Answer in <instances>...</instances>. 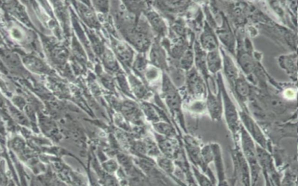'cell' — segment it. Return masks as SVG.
Listing matches in <instances>:
<instances>
[{"mask_svg":"<svg viewBox=\"0 0 298 186\" xmlns=\"http://www.w3.org/2000/svg\"><path fill=\"white\" fill-rule=\"evenodd\" d=\"M161 94L166 106L174 117L179 120L181 127L186 132L183 112V98L167 73L162 72Z\"/></svg>","mask_w":298,"mask_h":186,"instance_id":"1","label":"cell"},{"mask_svg":"<svg viewBox=\"0 0 298 186\" xmlns=\"http://www.w3.org/2000/svg\"><path fill=\"white\" fill-rule=\"evenodd\" d=\"M217 83L222 96L223 113L225 115L227 125L233 135L237 132L239 127L238 115L235 106L233 104L224 83L223 77L221 72L217 74Z\"/></svg>","mask_w":298,"mask_h":186,"instance_id":"2","label":"cell"},{"mask_svg":"<svg viewBox=\"0 0 298 186\" xmlns=\"http://www.w3.org/2000/svg\"><path fill=\"white\" fill-rule=\"evenodd\" d=\"M185 148L188 158L193 165L199 167L209 178L213 185H216L217 180L209 166L206 165L203 161L201 148L197 140L189 135L183 137Z\"/></svg>","mask_w":298,"mask_h":186,"instance_id":"3","label":"cell"},{"mask_svg":"<svg viewBox=\"0 0 298 186\" xmlns=\"http://www.w3.org/2000/svg\"><path fill=\"white\" fill-rule=\"evenodd\" d=\"M185 87L187 93L194 100L206 99L207 88L204 78L194 66L186 72Z\"/></svg>","mask_w":298,"mask_h":186,"instance_id":"4","label":"cell"},{"mask_svg":"<svg viewBox=\"0 0 298 186\" xmlns=\"http://www.w3.org/2000/svg\"><path fill=\"white\" fill-rule=\"evenodd\" d=\"M153 135L161 154L174 161L176 160L183 150L178 138L165 137L155 132H153Z\"/></svg>","mask_w":298,"mask_h":186,"instance_id":"5","label":"cell"},{"mask_svg":"<svg viewBox=\"0 0 298 186\" xmlns=\"http://www.w3.org/2000/svg\"><path fill=\"white\" fill-rule=\"evenodd\" d=\"M160 39V38L157 37L152 42L150 50L149 63L160 69L162 72H167L169 68V61L167 53Z\"/></svg>","mask_w":298,"mask_h":186,"instance_id":"6","label":"cell"},{"mask_svg":"<svg viewBox=\"0 0 298 186\" xmlns=\"http://www.w3.org/2000/svg\"><path fill=\"white\" fill-rule=\"evenodd\" d=\"M206 102L207 111L211 120L214 121H220L223 114V105L222 96L219 88L218 93H215L211 90H207Z\"/></svg>","mask_w":298,"mask_h":186,"instance_id":"7","label":"cell"},{"mask_svg":"<svg viewBox=\"0 0 298 186\" xmlns=\"http://www.w3.org/2000/svg\"><path fill=\"white\" fill-rule=\"evenodd\" d=\"M214 30L208 23L205 22L201 36H200L199 43L202 49L206 52H210L219 49L220 45L219 39Z\"/></svg>","mask_w":298,"mask_h":186,"instance_id":"8","label":"cell"},{"mask_svg":"<svg viewBox=\"0 0 298 186\" xmlns=\"http://www.w3.org/2000/svg\"><path fill=\"white\" fill-rule=\"evenodd\" d=\"M144 15L157 37L165 38L168 33V28L160 15L151 8H147L144 11Z\"/></svg>","mask_w":298,"mask_h":186,"instance_id":"9","label":"cell"},{"mask_svg":"<svg viewBox=\"0 0 298 186\" xmlns=\"http://www.w3.org/2000/svg\"><path fill=\"white\" fill-rule=\"evenodd\" d=\"M125 117L137 126H143L144 115L141 106L133 102H126L122 106Z\"/></svg>","mask_w":298,"mask_h":186,"instance_id":"10","label":"cell"},{"mask_svg":"<svg viewBox=\"0 0 298 186\" xmlns=\"http://www.w3.org/2000/svg\"><path fill=\"white\" fill-rule=\"evenodd\" d=\"M210 144L213 151V163L217 174L218 183H219L218 185H227L228 184L226 180L222 151L220 145L217 143H210Z\"/></svg>","mask_w":298,"mask_h":186,"instance_id":"11","label":"cell"},{"mask_svg":"<svg viewBox=\"0 0 298 186\" xmlns=\"http://www.w3.org/2000/svg\"><path fill=\"white\" fill-rule=\"evenodd\" d=\"M221 56L223 57V69L229 83L233 88L236 80L239 78L237 68L233 62L231 57L226 53L223 48L220 47Z\"/></svg>","mask_w":298,"mask_h":186,"instance_id":"12","label":"cell"},{"mask_svg":"<svg viewBox=\"0 0 298 186\" xmlns=\"http://www.w3.org/2000/svg\"><path fill=\"white\" fill-rule=\"evenodd\" d=\"M129 81H130L132 92L135 94L137 99L143 102H146L152 96V93L147 86L148 85L144 83L143 81L138 79L137 76L130 74L129 76Z\"/></svg>","mask_w":298,"mask_h":186,"instance_id":"13","label":"cell"},{"mask_svg":"<svg viewBox=\"0 0 298 186\" xmlns=\"http://www.w3.org/2000/svg\"><path fill=\"white\" fill-rule=\"evenodd\" d=\"M218 38L220 40L222 43L225 45L227 49L232 53L234 52L235 41L231 30L229 25L225 17L223 15V23L220 28L216 30Z\"/></svg>","mask_w":298,"mask_h":186,"instance_id":"14","label":"cell"},{"mask_svg":"<svg viewBox=\"0 0 298 186\" xmlns=\"http://www.w3.org/2000/svg\"><path fill=\"white\" fill-rule=\"evenodd\" d=\"M206 64L210 74L217 75L223 69V57L219 49L207 52Z\"/></svg>","mask_w":298,"mask_h":186,"instance_id":"15","label":"cell"},{"mask_svg":"<svg viewBox=\"0 0 298 186\" xmlns=\"http://www.w3.org/2000/svg\"><path fill=\"white\" fill-rule=\"evenodd\" d=\"M157 165L158 166L162 172L166 175L170 176L174 179L175 182H178L176 177L174 176V172L176 170V164L173 160L171 158L164 156L161 154L155 159Z\"/></svg>","mask_w":298,"mask_h":186,"instance_id":"16","label":"cell"},{"mask_svg":"<svg viewBox=\"0 0 298 186\" xmlns=\"http://www.w3.org/2000/svg\"><path fill=\"white\" fill-rule=\"evenodd\" d=\"M153 129L156 133L162 136L171 137V138H178L177 133L173 125L170 122L161 121L158 123L152 124Z\"/></svg>","mask_w":298,"mask_h":186,"instance_id":"17","label":"cell"},{"mask_svg":"<svg viewBox=\"0 0 298 186\" xmlns=\"http://www.w3.org/2000/svg\"><path fill=\"white\" fill-rule=\"evenodd\" d=\"M116 52L121 62L127 67H130L133 62L134 51L127 44L119 43L116 47Z\"/></svg>","mask_w":298,"mask_h":186,"instance_id":"18","label":"cell"},{"mask_svg":"<svg viewBox=\"0 0 298 186\" xmlns=\"http://www.w3.org/2000/svg\"><path fill=\"white\" fill-rule=\"evenodd\" d=\"M140 106L144 117H146L147 120L149 122H151L152 124L161 121L162 117L160 115L159 109H157L156 106L153 105L152 103L142 102Z\"/></svg>","mask_w":298,"mask_h":186,"instance_id":"19","label":"cell"},{"mask_svg":"<svg viewBox=\"0 0 298 186\" xmlns=\"http://www.w3.org/2000/svg\"><path fill=\"white\" fill-rule=\"evenodd\" d=\"M195 64V53L192 48H189L183 57L181 58L179 62L176 65L179 66L185 72L189 71L194 67Z\"/></svg>","mask_w":298,"mask_h":186,"instance_id":"20","label":"cell"},{"mask_svg":"<svg viewBox=\"0 0 298 186\" xmlns=\"http://www.w3.org/2000/svg\"><path fill=\"white\" fill-rule=\"evenodd\" d=\"M149 61L147 60L146 54L139 53L137 56L134 63L133 68L138 76H140L142 81L144 80V74L147 66H149Z\"/></svg>","mask_w":298,"mask_h":186,"instance_id":"21","label":"cell"},{"mask_svg":"<svg viewBox=\"0 0 298 186\" xmlns=\"http://www.w3.org/2000/svg\"><path fill=\"white\" fill-rule=\"evenodd\" d=\"M145 143L147 156L156 159L157 157L161 155V152L159 148V146L156 142L151 137L146 136L143 139Z\"/></svg>","mask_w":298,"mask_h":186,"instance_id":"22","label":"cell"},{"mask_svg":"<svg viewBox=\"0 0 298 186\" xmlns=\"http://www.w3.org/2000/svg\"><path fill=\"white\" fill-rule=\"evenodd\" d=\"M236 94L241 99L247 98L250 94V87L243 78L239 77L235 82L233 86Z\"/></svg>","mask_w":298,"mask_h":186,"instance_id":"23","label":"cell"},{"mask_svg":"<svg viewBox=\"0 0 298 186\" xmlns=\"http://www.w3.org/2000/svg\"><path fill=\"white\" fill-rule=\"evenodd\" d=\"M161 70L153 66L151 64H149V66L146 70L144 74V83H150L157 80L159 78L160 75L161 74Z\"/></svg>","mask_w":298,"mask_h":186,"instance_id":"24","label":"cell"},{"mask_svg":"<svg viewBox=\"0 0 298 186\" xmlns=\"http://www.w3.org/2000/svg\"><path fill=\"white\" fill-rule=\"evenodd\" d=\"M191 170L193 175L198 182V184L200 186H211L213 185L210 179L205 175V173H202L198 169V167L195 165L191 166Z\"/></svg>","mask_w":298,"mask_h":186,"instance_id":"25","label":"cell"},{"mask_svg":"<svg viewBox=\"0 0 298 186\" xmlns=\"http://www.w3.org/2000/svg\"><path fill=\"white\" fill-rule=\"evenodd\" d=\"M238 62L243 71L249 74L253 69V62L252 58L247 54H241L239 56Z\"/></svg>","mask_w":298,"mask_h":186,"instance_id":"26","label":"cell"},{"mask_svg":"<svg viewBox=\"0 0 298 186\" xmlns=\"http://www.w3.org/2000/svg\"><path fill=\"white\" fill-rule=\"evenodd\" d=\"M201 155L203 161L206 165L208 166L213 162L214 155L211 144L203 146L201 148Z\"/></svg>","mask_w":298,"mask_h":186,"instance_id":"27","label":"cell"},{"mask_svg":"<svg viewBox=\"0 0 298 186\" xmlns=\"http://www.w3.org/2000/svg\"><path fill=\"white\" fill-rule=\"evenodd\" d=\"M188 109L192 112L200 113L207 110L206 102L203 100H195L188 106Z\"/></svg>","mask_w":298,"mask_h":186,"instance_id":"28","label":"cell"}]
</instances>
